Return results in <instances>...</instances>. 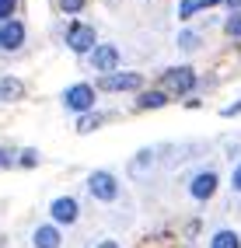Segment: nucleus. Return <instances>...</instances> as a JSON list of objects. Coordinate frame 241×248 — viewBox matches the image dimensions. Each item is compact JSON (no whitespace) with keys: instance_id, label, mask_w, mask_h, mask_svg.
<instances>
[{"instance_id":"nucleus-21","label":"nucleus","mask_w":241,"mask_h":248,"mask_svg":"<svg viewBox=\"0 0 241 248\" xmlns=\"http://www.w3.org/2000/svg\"><path fill=\"white\" fill-rule=\"evenodd\" d=\"M234 189L241 192V164H238V168H234Z\"/></svg>"},{"instance_id":"nucleus-4","label":"nucleus","mask_w":241,"mask_h":248,"mask_svg":"<svg viewBox=\"0 0 241 248\" xmlns=\"http://www.w3.org/2000/svg\"><path fill=\"white\" fill-rule=\"evenodd\" d=\"M67 46L74 53H94V28L91 25H74L67 31Z\"/></svg>"},{"instance_id":"nucleus-18","label":"nucleus","mask_w":241,"mask_h":248,"mask_svg":"<svg viewBox=\"0 0 241 248\" xmlns=\"http://www.w3.org/2000/svg\"><path fill=\"white\" fill-rule=\"evenodd\" d=\"M60 7L67 11V14H77L80 7H84V0H60Z\"/></svg>"},{"instance_id":"nucleus-9","label":"nucleus","mask_w":241,"mask_h":248,"mask_svg":"<svg viewBox=\"0 0 241 248\" xmlns=\"http://www.w3.org/2000/svg\"><path fill=\"white\" fill-rule=\"evenodd\" d=\"M53 220H60V224L77 220V203L70 200V196H63V200H56V203H53Z\"/></svg>"},{"instance_id":"nucleus-12","label":"nucleus","mask_w":241,"mask_h":248,"mask_svg":"<svg viewBox=\"0 0 241 248\" xmlns=\"http://www.w3.org/2000/svg\"><path fill=\"white\" fill-rule=\"evenodd\" d=\"M165 102H168L165 91H143L136 105H140V108H165Z\"/></svg>"},{"instance_id":"nucleus-17","label":"nucleus","mask_w":241,"mask_h":248,"mask_svg":"<svg viewBox=\"0 0 241 248\" xmlns=\"http://www.w3.org/2000/svg\"><path fill=\"white\" fill-rule=\"evenodd\" d=\"M14 4H18V0H0V21H7L14 14Z\"/></svg>"},{"instance_id":"nucleus-11","label":"nucleus","mask_w":241,"mask_h":248,"mask_svg":"<svg viewBox=\"0 0 241 248\" xmlns=\"http://www.w3.org/2000/svg\"><path fill=\"white\" fill-rule=\"evenodd\" d=\"M0 98L4 102H18V98H25V84L18 77H4L0 80Z\"/></svg>"},{"instance_id":"nucleus-5","label":"nucleus","mask_w":241,"mask_h":248,"mask_svg":"<svg viewBox=\"0 0 241 248\" xmlns=\"http://www.w3.org/2000/svg\"><path fill=\"white\" fill-rule=\"evenodd\" d=\"M192 84H196V74H192L189 67H175V70H165V88L168 91H189Z\"/></svg>"},{"instance_id":"nucleus-22","label":"nucleus","mask_w":241,"mask_h":248,"mask_svg":"<svg viewBox=\"0 0 241 248\" xmlns=\"http://www.w3.org/2000/svg\"><path fill=\"white\" fill-rule=\"evenodd\" d=\"M234 112H241V102H238V105H231V108H224V115H234Z\"/></svg>"},{"instance_id":"nucleus-1","label":"nucleus","mask_w":241,"mask_h":248,"mask_svg":"<svg viewBox=\"0 0 241 248\" xmlns=\"http://www.w3.org/2000/svg\"><path fill=\"white\" fill-rule=\"evenodd\" d=\"M88 189H91V196H94V200H102V203L116 200V192H119L116 178H112L108 171H94V175L88 178Z\"/></svg>"},{"instance_id":"nucleus-24","label":"nucleus","mask_w":241,"mask_h":248,"mask_svg":"<svg viewBox=\"0 0 241 248\" xmlns=\"http://www.w3.org/2000/svg\"><path fill=\"white\" fill-rule=\"evenodd\" d=\"M4 164H7V154H4V151H0V168H4Z\"/></svg>"},{"instance_id":"nucleus-19","label":"nucleus","mask_w":241,"mask_h":248,"mask_svg":"<svg viewBox=\"0 0 241 248\" xmlns=\"http://www.w3.org/2000/svg\"><path fill=\"white\" fill-rule=\"evenodd\" d=\"M196 42H199V39L192 35V31H182V35H179V46H182V49H192Z\"/></svg>"},{"instance_id":"nucleus-3","label":"nucleus","mask_w":241,"mask_h":248,"mask_svg":"<svg viewBox=\"0 0 241 248\" xmlns=\"http://www.w3.org/2000/svg\"><path fill=\"white\" fill-rule=\"evenodd\" d=\"M63 102H67V108H74V112H88L94 105V88L91 84H74V88H67Z\"/></svg>"},{"instance_id":"nucleus-6","label":"nucleus","mask_w":241,"mask_h":248,"mask_svg":"<svg viewBox=\"0 0 241 248\" xmlns=\"http://www.w3.org/2000/svg\"><path fill=\"white\" fill-rule=\"evenodd\" d=\"M91 63H94L98 70L112 74V70H116V63H119V49H116V46H98V49L91 53Z\"/></svg>"},{"instance_id":"nucleus-13","label":"nucleus","mask_w":241,"mask_h":248,"mask_svg":"<svg viewBox=\"0 0 241 248\" xmlns=\"http://www.w3.org/2000/svg\"><path fill=\"white\" fill-rule=\"evenodd\" d=\"M210 248H241V241H238L234 231H220V234H213Z\"/></svg>"},{"instance_id":"nucleus-16","label":"nucleus","mask_w":241,"mask_h":248,"mask_svg":"<svg viewBox=\"0 0 241 248\" xmlns=\"http://www.w3.org/2000/svg\"><path fill=\"white\" fill-rule=\"evenodd\" d=\"M224 28H227V35L241 39V11H238V14H231V18H227V25H224Z\"/></svg>"},{"instance_id":"nucleus-10","label":"nucleus","mask_w":241,"mask_h":248,"mask_svg":"<svg viewBox=\"0 0 241 248\" xmlns=\"http://www.w3.org/2000/svg\"><path fill=\"white\" fill-rule=\"evenodd\" d=\"M60 241H63V234L53 224H45V227L35 231V248H60Z\"/></svg>"},{"instance_id":"nucleus-8","label":"nucleus","mask_w":241,"mask_h":248,"mask_svg":"<svg viewBox=\"0 0 241 248\" xmlns=\"http://www.w3.org/2000/svg\"><path fill=\"white\" fill-rule=\"evenodd\" d=\"M189 189H192V196H196V200H210L213 189H217V175H213V171H203V175L192 178Z\"/></svg>"},{"instance_id":"nucleus-7","label":"nucleus","mask_w":241,"mask_h":248,"mask_svg":"<svg viewBox=\"0 0 241 248\" xmlns=\"http://www.w3.org/2000/svg\"><path fill=\"white\" fill-rule=\"evenodd\" d=\"M21 42H25V25L21 21H4V28H0V46L18 49Z\"/></svg>"},{"instance_id":"nucleus-20","label":"nucleus","mask_w":241,"mask_h":248,"mask_svg":"<svg viewBox=\"0 0 241 248\" xmlns=\"http://www.w3.org/2000/svg\"><path fill=\"white\" fill-rule=\"evenodd\" d=\"M35 161H39L35 151H25V154H21V164H35Z\"/></svg>"},{"instance_id":"nucleus-15","label":"nucleus","mask_w":241,"mask_h":248,"mask_svg":"<svg viewBox=\"0 0 241 248\" xmlns=\"http://www.w3.org/2000/svg\"><path fill=\"white\" fill-rule=\"evenodd\" d=\"M210 4V0H182L179 4V18H192V14H196L199 7H206Z\"/></svg>"},{"instance_id":"nucleus-2","label":"nucleus","mask_w":241,"mask_h":248,"mask_svg":"<svg viewBox=\"0 0 241 248\" xmlns=\"http://www.w3.org/2000/svg\"><path fill=\"white\" fill-rule=\"evenodd\" d=\"M140 84H143L140 74H102V80H98L102 91H136Z\"/></svg>"},{"instance_id":"nucleus-14","label":"nucleus","mask_w":241,"mask_h":248,"mask_svg":"<svg viewBox=\"0 0 241 248\" xmlns=\"http://www.w3.org/2000/svg\"><path fill=\"white\" fill-rule=\"evenodd\" d=\"M102 123H105V115H102V112H94V115H84V119L77 123V129H80V133H91V129H98Z\"/></svg>"},{"instance_id":"nucleus-23","label":"nucleus","mask_w":241,"mask_h":248,"mask_svg":"<svg viewBox=\"0 0 241 248\" xmlns=\"http://www.w3.org/2000/svg\"><path fill=\"white\" fill-rule=\"evenodd\" d=\"M98 248H119V245H116V241H102Z\"/></svg>"}]
</instances>
